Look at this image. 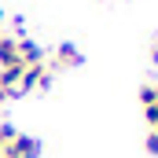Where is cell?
Wrapping results in <instances>:
<instances>
[{
	"label": "cell",
	"instance_id": "6da1fadb",
	"mask_svg": "<svg viewBox=\"0 0 158 158\" xmlns=\"http://www.w3.org/2000/svg\"><path fill=\"white\" fill-rule=\"evenodd\" d=\"M0 158H40V143L0 121Z\"/></svg>",
	"mask_w": 158,
	"mask_h": 158
},
{
	"label": "cell",
	"instance_id": "7a4b0ae2",
	"mask_svg": "<svg viewBox=\"0 0 158 158\" xmlns=\"http://www.w3.org/2000/svg\"><path fill=\"white\" fill-rule=\"evenodd\" d=\"M77 63H81V52L74 48V44H59V48H55V59H52L55 70H63V66H77Z\"/></svg>",
	"mask_w": 158,
	"mask_h": 158
},
{
	"label": "cell",
	"instance_id": "3957f363",
	"mask_svg": "<svg viewBox=\"0 0 158 158\" xmlns=\"http://www.w3.org/2000/svg\"><path fill=\"white\" fill-rule=\"evenodd\" d=\"M140 103H143V107L158 103V85H143V88H140Z\"/></svg>",
	"mask_w": 158,
	"mask_h": 158
},
{
	"label": "cell",
	"instance_id": "277c9868",
	"mask_svg": "<svg viewBox=\"0 0 158 158\" xmlns=\"http://www.w3.org/2000/svg\"><path fill=\"white\" fill-rule=\"evenodd\" d=\"M147 155H158V132L155 129L147 132Z\"/></svg>",
	"mask_w": 158,
	"mask_h": 158
},
{
	"label": "cell",
	"instance_id": "5b68a950",
	"mask_svg": "<svg viewBox=\"0 0 158 158\" xmlns=\"http://www.w3.org/2000/svg\"><path fill=\"white\" fill-rule=\"evenodd\" d=\"M151 55H155V63H158V48H155V52H151Z\"/></svg>",
	"mask_w": 158,
	"mask_h": 158
}]
</instances>
